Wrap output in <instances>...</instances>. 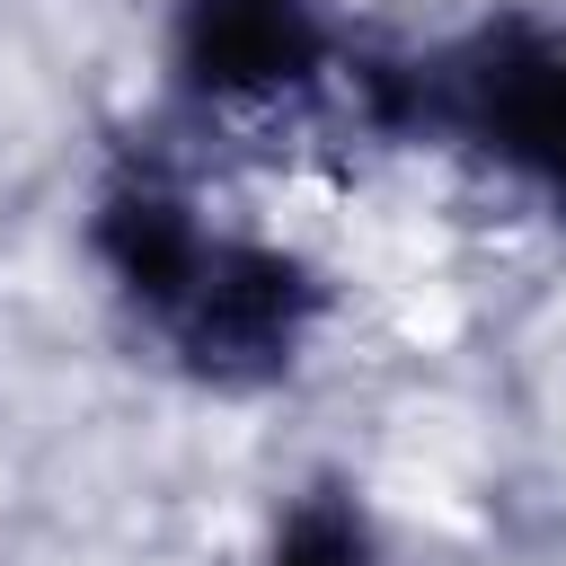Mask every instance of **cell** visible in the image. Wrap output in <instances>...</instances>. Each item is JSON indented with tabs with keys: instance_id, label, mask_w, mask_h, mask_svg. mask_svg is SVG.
I'll list each match as a JSON object with an SVG mask.
<instances>
[{
	"instance_id": "cell-1",
	"label": "cell",
	"mask_w": 566,
	"mask_h": 566,
	"mask_svg": "<svg viewBox=\"0 0 566 566\" xmlns=\"http://www.w3.org/2000/svg\"><path fill=\"white\" fill-rule=\"evenodd\" d=\"M301 274L283 265V256H248V248H195V265H186V283L159 301V310H177V327H186V345L203 354V363H274L283 345H292V318H301Z\"/></svg>"
},
{
	"instance_id": "cell-2",
	"label": "cell",
	"mask_w": 566,
	"mask_h": 566,
	"mask_svg": "<svg viewBox=\"0 0 566 566\" xmlns=\"http://www.w3.org/2000/svg\"><path fill=\"white\" fill-rule=\"evenodd\" d=\"M195 62L212 88H274L310 71V27L292 0H203Z\"/></svg>"
},
{
	"instance_id": "cell-3",
	"label": "cell",
	"mask_w": 566,
	"mask_h": 566,
	"mask_svg": "<svg viewBox=\"0 0 566 566\" xmlns=\"http://www.w3.org/2000/svg\"><path fill=\"white\" fill-rule=\"evenodd\" d=\"M495 142L566 186V44L557 53H522L495 80Z\"/></svg>"
},
{
	"instance_id": "cell-4",
	"label": "cell",
	"mask_w": 566,
	"mask_h": 566,
	"mask_svg": "<svg viewBox=\"0 0 566 566\" xmlns=\"http://www.w3.org/2000/svg\"><path fill=\"white\" fill-rule=\"evenodd\" d=\"M274 566H371V548H363V531H354L345 504H310V513L283 531V557H274Z\"/></svg>"
}]
</instances>
